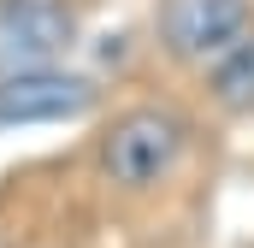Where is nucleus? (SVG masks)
<instances>
[{"mask_svg":"<svg viewBox=\"0 0 254 248\" xmlns=\"http://www.w3.org/2000/svg\"><path fill=\"white\" fill-rule=\"evenodd\" d=\"M184 148H190V124L172 107H130L125 119H113V130L101 136V172H107L113 189L142 195V189L166 184L178 172Z\"/></svg>","mask_w":254,"mask_h":248,"instance_id":"1","label":"nucleus"},{"mask_svg":"<svg viewBox=\"0 0 254 248\" xmlns=\"http://www.w3.org/2000/svg\"><path fill=\"white\" fill-rule=\"evenodd\" d=\"M154 24L172 60L207 71L254 30V0H160Z\"/></svg>","mask_w":254,"mask_h":248,"instance_id":"2","label":"nucleus"},{"mask_svg":"<svg viewBox=\"0 0 254 248\" xmlns=\"http://www.w3.org/2000/svg\"><path fill=\"white\" fill-rule=\"evenodd\" d=\"M77 42V18L60 0H0V77L18 71H54Z\"/></svg>","mask_w":254,"mask_h":248,"instance_id":"3","label":"nucleus"},{"mask_svg":"<svg viewBox=\"0 0 254 248\" xmlns=\"http://www.w3.org/2000/svg\"><path fill=\"white\" fill-rule=\"evenodd\" d=\"M95 101V83L77 77V71H18V77H0V124H60L89 113Z\"/></svg>","mask_w":254,"mask_h":248,"instance_id":"4","label":"nucleus"},{"mask_svg":"<svg viewBox=\"0 0 254 248\" xmlns=\"http://www.w3.org/2000/svg\"><path fill=\"white\" fill-rule=\"evenodd\" d=\"M207 89L225 113H254V30L219 65H207Z\"/></svg>","mask_w":254,"mask_h":248,"instance_id":"5","label":"nucleus"}]
</instances>
